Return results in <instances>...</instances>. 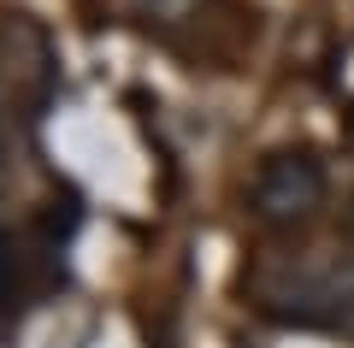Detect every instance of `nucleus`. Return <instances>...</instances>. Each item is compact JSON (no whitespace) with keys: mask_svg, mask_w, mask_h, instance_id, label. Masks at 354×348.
Segmentation results:
<instances>
[{"mask_svg":"<svg viewBox=\"0 0 354 348\" xmlns=\"http://www.w3.org/2000/svg\"><path fill=\"white\" fill-rule=\"evenodd\" d=\"M248 207H254V219L272 224V230L307 224L319 207H325V165H319L307 148L266 154L260 172H254V183H248Z\"/></svg>","mask_w":354,"mask_h":348,"instance_id":"nucleus-1","label":"nucleus"},{"mask_svg":"<svg viewBox=\"0 0 354 348\" xmlns=\"http://www.w3.org/2000/svg\"><path fill=\"white\" fill-rule=\"evenodd\" d=\"M18 272H24V242L12 230H0V301L18 289Z\"/></svg>","mask_w":354,"mask_h":348,"instance_id":"nucleus-2","label":"nucleus"},{"mask_svg":"<svg viewBox=\"0 0 354 348\" xmlns=\"http://www.w3.org/2000/svg\"><path fill=\"white\" fill-rule=\"evenodd\" d=\"M142 6H148L153 18H183V12L195 6V0H142Z\"/></svg>","mask_w":354,"mask_h":348,"instance_id":"nucleus-3","label":"nucleus"}]
</instances>
